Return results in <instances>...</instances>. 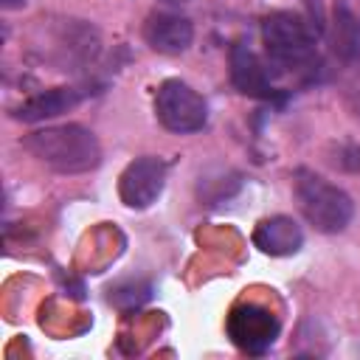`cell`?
I'll use <instances>...</instances> for the list:
<instances>
[{
  "label": "cell",
  "mask_w": 360,
  "mask_h": 360,
  "mask_svg": "<svg viewBox=\"0 0 360 360\" xmlns=\"http://www.w3.org/2000/svg\"><path fill=\"white\" fill-rule=\"evenodd\" d=\"M22 146L62 174H82L101 163L98 138L82 124L45 127L22 138Z\"/></svg>",
  "instance_id": "cell-1"
},
{
  "label": "cell",
  "mask_w": 360,
  "mask_h": 360,
  "mask_svg": "<svg viewBox=\"0 0 360 360\" xmlns=\"http://www.w3.org/2000/svg\"><path fill=\"white\" fill-rule=\"evenodd\" d=\"M295 200H298V208L307 217V222L323 233L343 231L354 217L352 197L340 186L329 183L326 177H321L309 169L295 172Z\"/></svg>",
  "instance_id": "cell-2"
},
{
  "label": "cell",
  "mask_w": 360,
  "mask_h": 360,
  "mask_svg": "<svg viewBox=\"0 0 360 360\" xmlns=\"http://www.w3.org/2000/svg\"><path fill=\"white\" fill-rule=\"evenodd\" d=\"M262 42L273 62L278 65H304L315 53V39L307 22L292 11H273L262 22Z\"/></svg>",
  "instance_id": "cell-3"
},
{
  "label": "cell",
  "mask_w": 360,
  "mask_h": 360,
  "mask_svg": "<svg viewBox=\"0 0 360 360\" xmlns=\"http://www.w3.org/2000/svg\"><path fill=\"white\" fill-rule=\"evenodd\" d=\"M155 112H158V121L169 132H177V135L200 132L208 124V104H205V98L191 84H186L180 79H166L158 87Z\"/></svg>",
  "instance_id": "cell-4"
},
{
  "label": "cell",
  "mask_w": 360,
  "mask_h": 360,
  "mask_svg": "<svg viewBox=\"0 0 360 360\" xmlns=\"http://www.w3.org/2000/svg\"><path fill=\"white\" fill-rule=\"evenodd\" d=\"M278 318L262 304H236L228 315V338L248 354H264L278 338Z\"/></svg>",
  "instance_id": "cell-5"
},
{
  "label": "cell",
  "mask_w": 360,
  "mask_h": 360,
  "mask_svg": "<svg viewBox=\"0 0 360 360\" xmlns=\"http://www.w3.org/2000/svg\"><path fill=\"white\" fill-rule=\"evenodd\" d=\"M166 172L169 166L160 158H152V155L135 158L121 172V180H118L121 202L129 208H149L166 186Z\"/></svg>",
  "instance_id": "cell-6"
},
{
  "label": "cell",
  "mask_w": 360,
  "mask_h": 360,
  "mask_svg": "<svg viewBox=\"0 0 360 360\" xmlns=\"http://www.w3.org/2000/svg\"><path fill=\"white\" fill-rule=\"evenodd\" d=\"M231 82L239 93L250 96V98H270L276 90H273V82H270V73L267 68L262 65V59L242 42H236L231 48Z\"/></svg>",
  "instance_id": "cell-7"
},
{
  "label": "cell",
  "mask_w": 360,
  "mask_h": 360,
  "mask_svg": "<svg viewBox=\"0 0 360 360\" xmlns=\"http://www.w3.org/2000/svg\"><path fill=\"white\" fill-rule=\"evenodd\" d=\"M253 245L267 256H292L304 245V231L292 217L276 214L256 225Z\"/></svg>",
  "instance_id": "cell-8"
},
{
  "label": "cell",
  "mask_w": 360,
  "mask_h": 360,
  "mask_svg": "<svg viewBox=\"0 0 360 360\" xmlns=\"http://www.w3.org/2000/svg\"><path fill=\"white\" fill-rule=\"evenodd\" d=\"M143 37L158 53H183L194 39V25L188 17L160 11L146 20Z\"/></svg>",
  "instance_id": "cell-9"
},
{
  "label": "cell",
  "mask_w": 360,
  "mask_h": 360,
  "mask_svg": "<svg viewBox=\"0 0 360 360\" xmlns=\"http://www.w3.org/2000/svg\"><path fill=\"white\" fill-rule=\"evenodd\" d=\"M79 101H82V93L79 90H73V87H53V90L37 93V96L25 98L20 107H14V118L17 121H28V124L45 121V118H53V115L68 112Z\"/></svg>",
  "instance_id": "cell-10"
},
{
  "label": "cell",
  "mask_w": 360,
  "mask_h": 360,
  "mask_svg": "<svg viewBox=\"0 0 360 360\" xmlns=\"http://www.w3.org/2000/svg\"><path fill=\"white\" fill-rule=\"evenodd\" d=\"M332 51L340 59H354L360 51V20L346 6H338L332 17Z\"/></svg>",
  "instance_id": "cell-11"
},
{
  "label": "cell",
  "mask_w": 360,
  "mask_h": 360,
  "mask_svg": "<svg viewBox=\"0 0 360 360\" xmlns=\"http://www.w3.org/2000/svg\"><path fill=\"white\" fill-rule=\"evenodd\" d=\"M25 0H3V8H20Z\"/></svg>",
  "instance_id": "cell-12"
},
{
  "label": "cell",
  "mask_w": 360,
  "mask_h": 360,
  "mask_svg": "<svg viewBox=\"0 0 360 360\" xmlns=\"http://www.w3.org/2000/svg\"><path fill=\"white\" fill-rule=\"evenodd\" d=\"M160 3H169V6H180V3H188V0H160Z\"/></svg>",
  "instance_id": "cell-13"
}]
</instances>
